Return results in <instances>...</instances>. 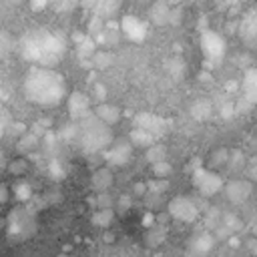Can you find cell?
Wrapping results in <instances>:
<instances>
[{"instance_id": "cb8c5ba5", "label": "cell", "mask_w": 257, "mask_h": 257, "mask_svg": "<svg viewBox=\"0 0 257 257\" xmlns=\"http://www.w3.org/2000/svg\"><path fill=\"white\" fill-rule=\"evenodd\" d=\"M171 171H173V167L169 165L167 159H165V161H159V163H153V175H155L157 179H165V177H169Z\"/></svg>"}, {"instance_id": "6da1fadb", "label": "cell", "mask_w": 257, "mask_h": 257, "mask_svg": "<svg viewBox=\"0 0 257 257\" xmlns=\"http://www.w3.org/2000/svg\"><path fill=\"white\" fill-rule=\"evenodd\" d=\"M22 92L28 102L50 108L66 98V80L54 68L30 66L22 80Z\"/></svg>"}, {"instance_id": "277c9868", "label": "cell", "mask_w": 257, "mask_h": 257, "mask_svg": "<svg viewBox=\"0 0 257 257\" xmlns=\"http://www.w3.org/2000/svg\"><path fill=\"white\" fill-rule=\"evenodd\" d=\"M199 46H201V52H203L205 60L209 64H213V66L215 64H221V60L225 58L227 42L215 30H203L201 32V38H199Z\"/></svg>"}, {"instance_id": "44dd1931", "label": "cell", "mask_w": 257, "mask_h": 257, "mask_svg": "<svg viewBox=\"0 0 257 257\" xmlns=\"http://www.w3.org/2000/svg\"><path fill=\"white\" fill-rule=\"evenodd\" d=\"M191 112H193V116H195V118H201V120H205V118H209V116H211V112H213V106H211V102H209V100L201 98V100H197V102L193 104Z\"/></svg>"}, {"instance_id": "4dcf8cb0", "label": "cell", "mask_w": 257, "mask_h": 257, "mask_svg": "<svg viewBox=\"0 0 257 257\" xmlns=\"http://www.w3.org/2000/svg\"><path fill=\"white\" fill-rule=\"evenodd\" d=\"M6 167H8V163H6V159H4V155H2V151H0V173H2Z\"/></svg>"}, {"instance_id": "d6a6232c", "label": "cell", "mask_w": 257, "mask_h": 257, "mask_svg": "<svg viewBox=\"0 0 257 257\" xmlns=\"http://www.w3.org/2000/svg\"><path fill=\"white\" fill-rule=\"evenodd\" d=\"M139 2H147V0H139Z\"/></svg>"}, {"instance_id": "f1b7e54d", "label": "cell", "mask_w": 257, "mask_h": 257, "mask_svg": "<svg viewBox=\"0 0 257 257\" xmlns=\"http://www.w3.org/2000/svg\"><path fill=\"white\" fill-rule=\"evenodd\" d=\"M30 4H32V8H34V10H40L42 6H46V4H48V0H30Z\"/></svg>"}, {"instance_id": "3957f363", "label": "cell", "mask_w": 257, "mask_h": 257, "mask_svg": "<svg viewBox=\"0 0 257 257\" xmlns=\"http://www.w3.org/2000/svg\"><path fill=\"white\" fill-rule=\"evenodd\" d=\"M76 135H78V143L84 151L88 153H96V151H104L110 143H112V133L110 128L100 122L94 112H90L88 116L76 120Z\"/></svg>"}, {"instance_id": "ac0fdd59", "label": "cell", "mask_w": 257, "mask_h": 257, "mask_svg": "<svg viewBox=\"0 0 257 257\" xmlns=\"http://www.w3.org/2000/svg\"><path fill=\"white\" fill-rule=\"evenodd\" d=\"M90 183H92V187H94L98 193H104V189H108L110 183H112V175H110L108 169H100V171L94 173V177L90 179Z\"/></svg>"}, {"instance_id": "7402d4cb", "label": "cell", "mask_w": 257, "mask_h": 257, "mask_svg": "<svg viewBox=\"0 0 257 257\" xmlns=\"http://www.w3.org/2000/svg\"><path fill=\"white\" fill-rule=\"evenodd\" d=\"M38 145H40V141H38V137H36L34 133H24V135L20 137L18 149L24 151V153H28V151H34Z\"/></svg>"}, {"instance_id": "d6986e66", "label": "cell", "mask_w": 257, "mask_h": 257, "mask_svg": "<svg viewBox=\"0 0 257 257\" xmlns=\"http://www.w3.org/2000/svg\"><path fill=\"white\" fill-rule=\"evenodd\" d=\"M151 18H153L155 24H167L169 18H171V8L165 2H157L155 8L151 10Z\"/></svg>"}, {"instance_id": "8fae6325", "label": "cell", "mask_w": 257, "mask_h": 257, "mask_svg": "<svg viewBox=\"0 0 257 257\" xmlns=\"http://www.w3.org/2000/svg\"><path fill=\"white\" fill-rule=\"evenodd\" d=\"M133 155V145L131 143H116V145H108L104 149V159L110 165H124Z\"/></svg>"}, {"instance_id": "836d02e7", "label": "cell", "mask_w": 257, "mask_h": 257, "mask_svg": "<svg viewBox=\"0 0 257 257\" xmlns=\"http://www.w3.org/2000/svg\"><path fill=\"white\" fill-rule=\"evenodd\" d=\"M60 257H64V255H60Z\"/></svg>"}, {"instance_id": "9c48e42d", "label": "cell", "mask_w": 257, "mask_h": 257, "mask_svg": "<svg viewBox=\"0 0 257 257\" xmlns=\"http://www.w3.org/2000/svg\"><path fill=\"white\" fill-rule=\"evenodd\" d=\"M165 126H167V120L161 118L159 114H153V112H139V114L135 116V128H141V131L153 135L155 139L165 133Z\"/></svg>"}, {"instance_id": "4fadbf2b", "label": "cell", "mask_w": 257, "mask_h": 257, "mask_svg": "<svg viewBox=\"0 0 257 257\" xmlns=\"http://www.w3.org/2000/svg\"><path fill=\"white\" fill-rule=\"evenodd\" d=\"M8 231L12 235H26V227L32 225V219L28 215V211H12L10 213V221H8Z\"/></svg>"}, {"instance_id": "1f68e13d", "label": "cell", "mask_w": 257, "mask_h": 257, "mask_svg": "<svg viewBox=\"0 0 257 257\" xmlns=\"http://www.w3.org/2000/svg\"><path fill=\"white\" fill-rule=\"evenodd\" d=\"M0 128H4V122H2V114H0Z\"/></svg>"}, {"instance_id": "30bf717a", "label": "cell", "mask_w": 257, "mask_h": 257, "mask_svg": "<svg viewBox=\"0 0 257 257\" xmlns=\"http://www.w3.org/2000/svg\"><path fill=\"white\" fill-rule=\"evenodd\" d=\"M68 110H70V116L74 120H80V118L88 116L90 114V100H88V96L78 92V90L72 92L68 96Z\"/></svg>"}, {"instance_id": "7c38bea8", "label": "cell", "mask_w": 257, "mask_h": 257, "mask_svg": "<svg viewBox=\"0 0 257 257\" xmlns=\"http://www.w3.org/2000/svg\"><path fill=\"white\" fill-rule=\"evenodd\" d=\"M225 193L231 203H243L251 195V185L247 181H233L225 187Z\"/></svg>"}, {"instance_id": "5bb4252c", "label": "cell", "mask_w": 257, "mask_h": 257, "mask_svg": "<svg viewBox=\"0 0 257 257\" xmlns=\"http://www.w3.org/2000/svg\"><path fill=\"white\" fill-rule=\"evenodd\" d=\"M120 0H86V6L98 16V18H104V16H110L116 12Z\"/></svg>"}, {"instance_id": "ba28073f", "label": "cell", "mask_w": 257, "mask_h": 257, "mask_svg": "<svg viewBox=\"0 0 257 257\" xmlns=\"http://www.w3.org/2000/svg\"><path fill=\"white\" fill-rule=\"evenodd\" d=\"M120 30L133 42H143L147 38V32H149L147 22L137 18V16H133V14H126V16L120 18Z\"/></svg>"}, {"instance_id": "9a60e30c", "label": "cell", "mask_w": 257, "mask_h": 257, "mask_svg": "<svg viewBox=\"0 0 257 257\" xmlns=\"http://www.w3.org/2000/svg\"><path fill=\"white\" fill-rule=\"evenodd\" d=\"M94 116H96L100 122H104L106 126H110V124H114V122L118 120L120 112H118L114 106H110V104H98L96 110H94Z\"/></svg>"}, {"instance_id": "4316f807", "label": "cell", "mask_w": 257, "mask_h": 257, "mask_svg": "<svg viewBox=\"0 0 257 257\" xmlns=\"http://www.w3.org/2000/svg\"><path fill=\"white\" fill-rule=\"evenodd\" d=\"M30 195H32V189H30L28 185L20 183V185L16 187V197H18L20 201H26V199H30Z\"/></svg>"}, {"instance_id": "5b68a950", "label": "cell", "mask_w": 257, "mask_h": 257, "mask_svg": "<svg viewBox=\"0 0 257 257\" xmlns=\"http://www.w3.org/2000/svg\"><path fill=\"white\" fill-rule=\"evenodd\" d=\"M193 185L201 195L209 197V195H215L223 187V181L217 173H211L207 169H197L193 173Z\"/></svg>"}, {"instance_id": "484cf974", "label": "cell", "mask_w": 257, "mask_h": 257, "mask_svg": "<svg viewBox=\"0 0 257 257\" xmlns=\"http://www.w3.org/2000/svg\"><path fill=\"white\" fill-rule=\"evenodd\" d=\"M10 50H12V38H10V34L0 32V56L8 54Z\"/></svg>"}, {"instance_id": "ffe728a7", "label": "cell", "mask_w": 257, "mask_h": 257, "mask_svg": "<svg viewBox=\"0 0 257 257\" xmlns=\"http://www.w3.org/2000/svg\"><path fill=\"white\" fill-rule=\"evenodd\" d=\"M211 249H213V237L207 235V233L199 235V237L193 241V253H195V255H205V253H209Z\"/></svg>"}, {"instance_id": "52a82bcc", "label": "cell", "mask_w": 257, "mask_h": 257, "mask_svg": "<svg viewBox=\"0 0 257 257\" xmlns=\"http://www.w3.org/2000/svg\"><path fill=\"white\" fill-rule=\"evenodd\" d=\"M239 36L247 48L257 52V8L249 10L243 16V20L239 24Z\"/></svg>"}, {"instance_id": "603a6c76", "label": "cell", "mask_w": 257, "mask_h": 257, "mask_svg": "<svg viewBox=\"0 0 257 257\" xmlns=\"http://www.w3.org/2000/svg\"><path fill=\"white\" fill-rule=\"evenodd\" d=\"M165 155H167V151L161 145H151L147 149V159L151 161V165L153 163H159V161H165Z\"/></svg>"}, {"instance_id": "83f0119b", "label": "cell", "mask_w": 257, "mask_h": 257, "mask_svg": "<svg viewBox=\"0 0 257 257\" xmlns=\"http://www.w3.org/2000/svg\"><path fill=\"white\" fill-rule=\"evenodd\" d=\"M50 175L54 177V179H62L64 177V171H62V167H60V161H50Z\"/></svg>"}, {"instance_id": "e0dca14e", "label": "cell", "mask_w": 257, "mask_h": 257, "mask_svg": "<svg viewBox=\"0 0 257 257\" xmlns=\"http://www.w3.org/2000/svg\"><path fill=\"white\" fill-rule=\"evenodd\" d=\"M131 141V145L133 147H143V149H149L151 145H155V137L153 135H149V133H145V131H141V128H133V133H131V137H128Z\"/></svg>"}, {"instance_id": "2e32d148", "label": "cell", "mask_w": 257, "mask_h": 257, "mask_svg": "<svg viewBox=\"0 0 257 257\" xmlns=\"http://www.w3.org/2000/svg\"><path fill=\"white\" fill-rule=\"evenodd\" d=\"M243 90H245L247 100L257 102V68H251V70L245 72V78H243Z\"/></svg>"}, {"instance_id": "d4e9b609", "label": "cell", "mask_w": 257, "mask_h": 257, "mask_svg": "<svg viewBox=\"0 0 257 257\" xmlns=\"http://www.w3.org/2000/svg\"><path fill=\"white\" fill-rule=\"evenodd\" d=\"M110 219H112V211H110V209H98V213L92 217L94 225H98V227L108 225V223H110Z\"/></svg>"}, {"instance_id": "7a4b0ae2", "label": "cell", "mask_w": 257, "mask_h": 257, "mask_svg": "<svg viewBox=\"0 0 257 257\" xmlns=\"http://www.w3.org/2000/svg\"><path fill=\"white\" fill-rule=\"evenodd\" d=\"M64 52H66V38L60 32L36 28L20 38V54L28 62H32V66L52 68L62 60Z\"/></svg>"}, {"instance_id": "8992f818", "label": "cell", "mask_w": 257, "mask_h": 257, "mask_svg": "<svg viewBox=\"0 0 257 257\" xmlns=\"http://www.w3.org/2000/svg\"><path fill=\"white\" fill-rule=\"evenodd\" d=\"M169 213L177 221H185V223H191V221H195L199 217V209H197V205L189 197H175V199H171Z\"/></svg>"}, {"instance_id": "f546056e", "label": "cell", "mask_w": 257, "mask_h": 257, "mask_svg": "<svg viewBox=\"0 0 257 257\" xmlns=\"http://www.w3.org/2000/svg\"><path fill=\"white\" fill-rule=\"evenodd\" d=\"M6 197H8V189H6L4 185H0V203L6 201Z\"/></svg>"}]
</instances>
